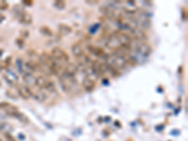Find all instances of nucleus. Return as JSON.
I'll return each instance as SVG.
<instances>
[{
    "label": "nucleus",
    "mask_w": 188,
    "mask_h": 141,
    "mask_svg": "<svg viewBox=\"0 0 188 141\" xmlns=\"http://www.w3.org/2000/svg\"><path fill=\"white\" fill-rule=\"evenodd\" d=\"M105 63L108 64L109 66L115 68L116 70H120L122 69H124L127 64L128 60L125 57L118 56L116 54H111V55H106L105 58Z\"/></svg>",
    "instance_id": "f257e3e1"
},
{
    "label": "nucleus",
    "mask_w": 188,
    "mask_h": 141,
    "mask_svg": "<svg viewBox=\"0 0 188 141\" xmlns=\"http://www.w3.org/2000/svg\"><path fill=\"white\" fill-rule=\"evenodd\" d=\"M51 57L60 65L64 63H68L70 60L69 55L66 53L60 47H55V48L51 51Z\"/></svg>",
    "instance_id": "f03ea898"
},
{
    "label": "nucleus",
    "mask_w": 188,
    "mask_h": 141,
    "mask_svg": "<svg viewBox=\"0 0 188 141\" xmlns=\"http://www.w3.org/2000/svg\"><path fill=\"white\" fill-rule=\"evenodd\" d=\"M13 11L20 23L24 24V25H30L32 23L33 18H32L31 14L29 12L26 11L22 7H15Z\"/></svg>",
    "instance_id": "7ed1b4c3"
},
{
    "label": "nucleus",
    "mask_w": 188,
    "mask_h": 141,
    "mask_svg": "<svg viewBox=\"0 0 188 141\" xmlns=\"http://www.w3.org/2000/svg\"><path fill=\"white\" fill-rule=\"evenodd\" d=\"M135 51L142 58H147L152 53V47L144 41H137L135 44Z\"/></svg>",
    "instance_id": "20e7f679"
},
{
    "label": "nucleus",
    "mask_w": 188,
    "mask_h": 141,
    "mask_svg": "<svg viewBox=\"0 0 188 141\" xmlns=\"http://www.w3.org/2000/svg\"><path fill=\"white\" fill-rule=\"evenodd\" d=\"M18 94L24 100H29L32 98V90L26 85H21L18 87Z\"/></svg>",
    "instance_id": "39448f33"
},
{
    "label": "nucleus",
    "mask_w": 188,
    "mask_h": 141,
    "mask_svg": "<svg viewBox=\"0 0 188 141\" xmlns=\"http://www.w3.org/2000/svg\"><path fill=\"white\" fill-rule=\"evenodd\" d=\"M87 49H88V51L90 54H92L93 56H95V57H98V58H105V56H106V54L104 51V49L102 48V47H100V46L89 44V45L87 46Z\"/></svg>",
    "instance_id": "423d86ee"
},
{
    "label": "nucleus",
    "mask_w": 188,
    "mask_h": 141,
    "mask_svg": "<svg viewBox=\"0 0 188 141\" xmlns=\"http://www.w3.org/2000/svg\"><path fill=\"white\" fill-rule=\"evenodd\" d=\"M3 77L5 78V80L10 84V85H15L17 84L18 80H19V77L17 76V75L13 72L11 70H9V69H6L5 72H4V75H3Z\"/></svg>",
    "instance_id": "0eeeda50"
},
{
    "label": "nucleus",
    "mask_w": 188,
    "mask_h": 141,
    "mask_svg": "<svg viewBox=\"0 0 188 141\" xmlns=\"http://www.w3.org/2000/svg\"><path fill=\"white\" fill-rule=\"evenodd\" d=\"M24 67L26 68V73H35L37 70H40V63L35 60H28L24 63Z\"/></svg>",
    "instance_id": "6e6552de"
},
{
    "label": "nucleus",
    "mask_w": 188,
    "mask_h": 141,
    "mask_svg": "<svg viewBox=\"0 0 188 141\" xmlns=\"http://www.w3.org/2000/svg\"><path fill=\"white\" fill-rule=\"evenodd\" d=\"M82 86L84 88V89L88 92H91L93 91V89L95 88L96 87V82L95 81H93L88 77H85L82 81Z\"/></svg>",
    "instance_id": "1a4fd4ad"
},
{
    "label": "nucleus",
    "mask_w": 188,
    "mask_h": 141,
    "mask_svg": "<svg viewBox=\"0 0 188 141\" xmlns=\"http://www.w3.org/2000/svg\"><path fill=\"white\" fill-rule=\"evenodd\" d=\"M64 72L69 76L75 77L76 74L78 73V67L75 64H68L64 69Z\"/></svg>",
    "instance_id": "9d476101"
},
{
    "label": "nucleus",
    "mask_w": 188,
    "mask_h": 141,
    "mask_svg": "<svg viewBox=\"0 0 188 141\" xmlns=\"http://www.w3.org/2000/svg\"><path fill=\"white\" fill-rule=\"evenodd\" d=\"M23 81L25 82L26 86L28 87L36 85V77L33 75V74H30V73H24Z\"/></svg>",
    "instance_id": "9b49d317"
},
{
    "label": "nucleus",
    "mask_w": 188,
    "mask_h": 141,
    "mask_svg": "<svg viewBox=\"0 0 188 141\" xmlns=\"http://www.w3.org/2000/svg\"><path fill=\"white\" fill-rule=\"evenodd\" d=\"M49 81L50 80L48 78H46L45 76L40 75V76L36 77V85L35 86H37L40 89H44L45 87L47 86V84L49 83Z\"/></svg>",
    "instance_id": "f8f14e48"
},
{
    "label": "nucleus",
    "mask_w": 188,
    "mask_h": 141,
    "mask_svg": "<svg viewBox=\"0 0 188 141\" xmlns=\"http://www.w3.org/2000/svg\"><path fill=\"white\" fill-rule=\"evenodd\" d=\"M72 52L73 55L76 58H79L80 56H82L84 54V50H83V47L80 43H75L73 45L72 47Z\"/></svg>",
    "instance_id": "ddd939ff"
},
{
    "label": "nucleus",
    "mask_w": 188,
    "mask_h": 141,
    "mask_svg": "<svg viewBox=\"0 0 188 141\" xmlns=\"http://www.w3.org/2000/svg\"><path fill=\"white\" fill-rule=\"evenodd\" d=\"M137 24L140 25L142 28H149L151 26V22L149 20V18L146 15H140L139 16V20L137 21Z\"/></svg>",
    "instance_id": "4468645a"
},
{
    "label": "nucleus",
    "mask_w": 188,
    "mask_h": 141,
    "mask_svg": "<svg viewBox=\"0 0 188 141\" xmlns=\"http://www.w3.org/2000/svg\"><path fill=\"white\" fill-rule=\"evenodd\" d=\"M58 30L62 35H69L73 32V28L66 24H59L58 25Z\"/></svg>",
    "instance_id": "2eb2a0df"
},
{
    "label": "nucleus",
    "mask_w": 188,
    "mask_h": 141,
    "mask_svg": "<svg viewBox=\"0 0 188 141\" xmlns=\"http://www.w3.org/2000/svg\"><path fill=\"white\" fill-rule=\"evenodd\" d=\"M4 111H5L9 116L14 117V115L19 112V109H18L15 105H12L9 104V105L4 108Z\"/></svg>",
    "instance_id": "dca6fc26"
},
{
    "label": "nucleus",
    "mask_w": 188,
    "mask_h": 141,
    "mask_svg": "<svg viewBox=\"0 0 188 141\" xmlns=\"http://www.w3.org/2000/svg\"><path fill=\"white\" fill-rule=\"evenodd\" d=\"M0 131L2 133H4L5 135H9L11 133L12 131V127L8 124V123H5V122H0Z\"/></svg>",
    "instance_id": "f3484780"
},
{
    "label": "nucleus",
    "mask_w": 188,
    "mask_h": 141,
    "mask_svg": "<svg viewBox=\"0 0 188 141\" xmlns=\"http://www.w3.org/2000/svg\"><path fill=\"white\" fill-rule=\"evenodd\" d=\"M14 118H16V119H18L21 122H23L24 124H28L29 122V120H28V118L25 115V114H23L22 112H18L17 114L14 115Z\"/></svg>",
    "instance_id": "a211bd4d"
},
{
    "label": "nucleus",
    "mask_w": 188,
    "mask_h": 141,
    "mask_svg": "<svg viewBox=\"0 0 188 141\" xmlns=\"http://www.w3.org/2000/svg\"><path fill=\"white\" fill-rule=\"evenodd\" d=\"M40 30L41 32L45 35V36H52L53 35V31L51 30V28H49L48 27H45V26H42L40 28Z\"/></svg>",
    "instance_id": "6ab92c4d"
},
{
    "label": "nucleus",
    "mask_w": 188,
    "mask_h": 141,
    "mask_svg": "<svg viewBox=\"0 0 188 141\" xmlns=\"http://www.w3.org/2000/svg\"><path fill=\"white\" fill-rule=\"evenodd\" d=\"M54 6L58 9V10H64L65 7H66V3L62 0H57L54 3Z\"/></svg>",
    "instance_id": "aec40b11"
},
{
    "label": "nucleus",
    "mask_w": 188,
    "mask_h": 141,
    "mask_svg": "<svg viewBox=\"0 0 188 141\" xmlns=\"http://www.w3.org/2000/svg\"><path fill=\"white\" fill-rule=\"evenodd\" d=\"M8 7L9 5L6 1H1V0H0V11H5L8 9Z\"/></svg>",
    "instance_id": "412c9836"
},
{
    "label": "nucleus",
    "mask_w": 188,
    "mask_h": 141,
    "mask_svg": "<svg viewBox=\"0 0 188 141\" xmlns=\"http://www.w3.org/2000/svg\"><path fill=\"white\" fill-rule=\"evenodd\" d=\"M23 65H24V64H23V62H22V60H21V59H19V58H18V59H17V60H16V66H17V68H18V70H20V72H21V73H22V72H23Z\"/></svg>",
    "instance_id": "4be33fe9"
},
{
    "label": "nucleus",
    "mask_w": 188,
    "mask_h": 141,
    "mask_svg": "<svg viewBox=\"0 0 188 141\" xmlns=\"http://www.w3.org/2000/svg\"><path fill=\"white\" fill-rule=\"evenodd\" d=\"M16 42H17V44H18V45L21 47V48H22V47L24 46V43H25V41H24V40H23V39H17Z\"/></svg>",
    "instance_id": "5701e85b"
},
{
    "label": "nucleus",
    "mask_w": 188,
    "mask_h": 141,
    "mask_svg": "<svg viewBox=\"0 0 188 141\" xmlns=\"http://www.w3.org/2000/svg\"><path fill=\"white\" fill-rule=\"evenodd\" d=\"M9 105V103L7 102H3V103H0V109H4L7 105Z\"/></svg>",
    "instance_id": "b1692460"
},
{
    "label": "nucleus",
    "mask_w": 188,
    "mask_h": 141,
    "mask_svg": "<svg viewBox=\"0 0 188 141\" xmlns=\"http://www.w3.org/2000/svg\"><path fill=\"white\" fill-rule=\"evenodd\" d=\"M23 3H24V4H26V5H28V6L32 5V1H24Z\"/></svg>",
    "instance_id": "393cba45"
},
{
    "label": "nucleus",
    "mask_w": 188,
    "mask_h": 141,
    "mask_svg": "<svg viewBox=\"0 0 188 141\" xmlns=\"http://www.w3.org/2000/svg\"><path fill=\"white\" fill-rule=\"evenodd\" d=\"M5 20V16L3 14H0V23H2Z\"/></svg>",
    "instance_id": "a878e982"
},
{
    "label": "nucleus",
    "mask_w": 188,
    "mask_h": 141,
    "mask_svg": "<svg viewBox=\"0 0 188 141\" xmlns=\"http://www.w3.org/2000/svg\"><path fill=\"white\" fill-rule=\"evenodd\" d=\"M0 141H1V139H0Z\"/></svg>",
    "instance_id": "bb28decb"
}]
</instances>
